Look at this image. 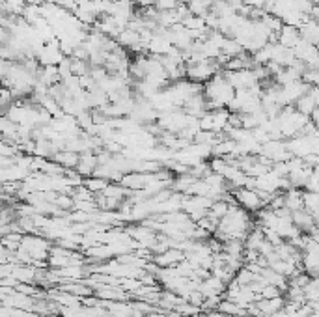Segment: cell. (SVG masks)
Wrapping results in <instances>:
<instances>
[{"mask_svg":"<svg viewBox=\"0 0 319 317\" xmlns=\"http://www.w3.org/2000/svg\"><path fill=\"white\" fill-rule=\"evenodd\" d=\"M233 201L239 203V207L248 211V213H254V211H259V209L265 207L263 200L259 198L258 192L254 189H246V187L235 189V192H233Z\"/></svg>","mask_w":319,"mask_h":317,"instance_id":"1","label":"cell"},{"mask_svg":"<svg viewBox=\"0 0 319 317\" xmlns=\"http://www.w3.org/2000/svg\"><path fill=\"white\" fill-rule=\"evenodd\" d=\"M185 259V254L178 248H168V250L161 252L159 256L155 257V263L159 265V267H176L179 261H183Z\"/></svg>","mask_w":319,"mask_h":317,"instance_id":"2","label":"cell"},{"mask_svg":"<svg viewBox=\"0 0 319 317\" xmlns=\"http://www.w3.org/2000/svg\"><path fill=\"white\" fill-rule=\"evenodd\" d=\"M107 179H101V177H97V179H88L86 181V187H88V190H90V192H95V190H97V192H101V190L104 189V187H107Z\"/></svg>","mask_w":319,"mask_h":317,"instance_id":"3","label":"cell"},{"mask_svg":"<svg viewBox=\"0 0 319 317\" xmlns=\"http://www.w3.org/2000/svg\"><path fill=\"white\" fill-rule=\"evenodd\" d=\"M306 317H319V315H317V311H310Z\"/></svg>","mask_w":319,"mask_h":317,"instance_id":"4","label":"cell"}]
</instances>
